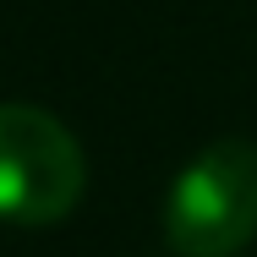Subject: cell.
Instances as JSON below:
<instances>
[{
    "label": "cell",
    "mask_w": 257,
    "mask_h": 257,
    "mask_svg": "<svg viewBox=\"0 0 257 257\" xmlns=\"http://www.w3.org/2000/svg\"><path fill=\"white\" fill-rule=\"evenodd\" d=\"M88 192V154L39 104H0V224H60Z\"/></svg>",
    "instance_id": "2"
},
{
    "label": "cell",
    "mask_w": 257,
    "mask_h": 257,
    "mask_svg": "<svg viewBox=\"0 0 257 257\" xmlns=\"http://www.w3.org/2000/svg\"><path fill=\"white\" fill-rule=\"evenodd\" d=\"M164 241L175 257H241L257 241V148L219 137L164 197Z\"/></svg>",
    "instance_id": "1"
}]
</instances>
